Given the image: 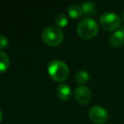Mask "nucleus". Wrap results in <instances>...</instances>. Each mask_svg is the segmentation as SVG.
Wrapping results in <instances>:
<instances>
[{
  "label": "nucleus",
  "instance_id": "f257e3e1",
  "mask_svg": "<svg viewBox=\"0 0 124 124\" xmlns=\"http://www.w3.org/2000/svg\"><path fill=\"white\" fill-rule=\"evenodd\" d=\"M48 74L54 81L64 82L69 76V67L64 61L54 60L48 65Z\"/></svg>",
  "mask_w": 124,
  "mask_h": 124
},
{
  "label": "nucleus",
  "instance_id": "f03ea898",
  "mask_svg": "<svg viewBox=\"0 0 124 124\" xmlns=\"http://www.w3.org/2000/svg\"><path fill=\"white\" fill-rule=\"evenodd\" d=\"M78 34L83 39H91L99 32V25L92 18L86 17L79 22L77 28Z\"/></svg>",
  "mask_w": 124,
  "mask_h": 124
},
{
  "label": "nucleus",
  "instance_id": "7ed1b4c3",
  "mask_svg": "<svg viewBox=\"0 0 124 124\" xmlns=\"http://www.w3.org/2000/svg\"><path fill=\"white\" fill-rule=\"evenodd\" d=\"M42 38L46 44L55 47L62 43L64 38V34L60 27L51 26L43 30L42 33Z\"/></svg>",
  "mask_w": 124,
  "mask_h": 124
},
{
  "label": "nucleus",
  "instance_id": "20e7f679",
  "mask_svg": "<svg viewBox=\"0 0 124 124\" xmlns=\"http://www.w3.org/2000/svg\"><path fill=\"white\" fill-rule=\"evenodd\" d=\"M100 24L106 31H117L121 27L120 16L114 12H105L100 17Z\"/></svg>",
  "mask_w": 124,
  "mask_h": 124
},
{
  "label": "nucleus",
  "instance_id": "39448f33",
  "mask_svg": "<svg viewBox=\"0 0 124 124\" xmlns=\"http://www.w3.org/2000/svg\"><path fill=\"white\" fill-rule=\"evenodd\" d=\"M89 118L93 122L96 124H104L108 120V112L104 107L100 105H94L91 107L88 111Z\"/></svg>",
  "mask_w": 124,
  "mask_h": 124
},
{
  "label": "nucleus",
  "instance_id": "423d86ee",
  "mask_svg": "<svg viewBox=\"0 0 124 124\" xmlns=\"http://www.w3.org/2000/svg\"><path fill=\"white\" fill-rule=\"evenodd\" d=\"M91 96V91L86 86H79L75 90V99L80 105H87L90 101Z\"/></svg>",
  "mask_w": 124,
  "mask_h": 124
},
{
  "label": "nucleus",
  "instance_id": "0eeeda50",
  "mask_svg": "<svg viewBox=\"0 0 124 124\" xmlns=\"http://www.w3.org/2000/svg\"><path fill=\"white\" fill-rule=\"evenodd\" d=\"M110 43L114 48H119L124 43V26L114 31L110 38Z\"/></svg>",
  "mask_w": 124,
  "mask_h": 124
},
{
  "label": "nucleus",
  "instance_id": "6e6552de",
  "mask_svg": "<svg viewBox=\"0 0 124 124\" xmlns=\"http://www.w3.org/2000/svg\"><path fill=\"white\" fill-rule=\"evenodd\" d=\"M57 95L62 100H68L71 97V89L66 83H60L57 88Z\"/></svg>",
  "mask_w": 124,
  "mask_h": 124
},
{
  "label": "nucleus",
  "instance_id": "1a4fd4ad",
  "mask_svg": "<svg viewBox=\"0 0 124 124\" xmlns=\"http://www.w3.org/2000/svg\"><path fill=\"white\" fill-rule=\"evenodd\" d=\"M82 9H83V15L88 18L94 16L96 13V5L93 2H84L82 4Z\"/></svg>",
  "mask_w": 124,
  "mask_h": 124
},
{
  "label": "nucleus",
  "instance_id": "9d476101",
  "mask_svg": "<svg viewBox=\"0 0 124 124\" xmlns=\"http://www.w3.org/2000/svg\"><path fill=\"white\" fill-rule=\"evenodd\" d=\"M67 12L70 17L72 19H78V18L81 17L83 15V9L82 6H79L78 4H71L67 8Z\"/></svg>",
  "mask_w": 124,
  "mask_h": 124
},
{
  "label": "nucleus",
  "instance_id": "9b49d317",
  "mask_svg": "<svg viewBox=\"0 0 124 124\" xmlns=\"http://www.w3.org/2000/svg\"><path fill=\"white\" fill-rule=\"evenodd\" d=\"M75 80L80 85L83 86V84H86L89 80V75L85 71H79L75 76Z\"/></svg>",
  "mask_w": 124,
  "mask_h": 124
},
{
  "label": "nucleus",
  "instance_id": "f8f14e48",
  "mask_svg": "<svg viewBox=\"0 0 124 124\" xmlns=\"http://www.w3.org/2000/svg\"><path fill=\"white\" fill-rule=\"evenodd\" d=\"M0 57H1V62H0V70L2 72L5 71L9 67V59L8 55L4 51H0Z\"/></svg>",
  "mask_w": 124,
  "mask_h": 124
},
{
  "label": "nucleus",
  "instance_id": "ddd939ff",
  "mask_svg": "<svg viewBox=\"0 0 124 124\" xmlns=\"http://www.w3.org/2000/svg\"><path fill=\"white\" fill-rule=\"evenodd\" d=\"M55 22L59 27H65L68 24V19L66 16L63 13H60L55 17Z\"/></svg>",
  "mask_w": 124,
  "mask_h": 124
},
{
  "label": "nucleus",
  "instance_id": "4468645a",
  "mask_svg": "<svg viewBox=\"0 0 124 124\" xmlns=\"http://www.w3.org/2000/svg\"><path fill=\"white\" fill-rule=\"evenodd\" d=\"M8 43H9L8 38H6L4 35H3V34L0 35V45H1V51H3V49H4V48L8 46Z\"/></svg>",
  "mask_w": 124,
  "mask_h": 124
},
{
  "label": "nucleus",
  "instance_id": "2eb2a0df",
  "mask_svg": "<svg viewBox=\"0 0 124 124\" xmlns=\"http://www.w3.org/2000/svg\"><path fill=\"white\" fill-rule=\"evenodd\" d=\"M122 21H124V12H123V14H122Z\"/></svg>",
  "mask_w": 124,
  "mask_h": 124
}]
</instances>
